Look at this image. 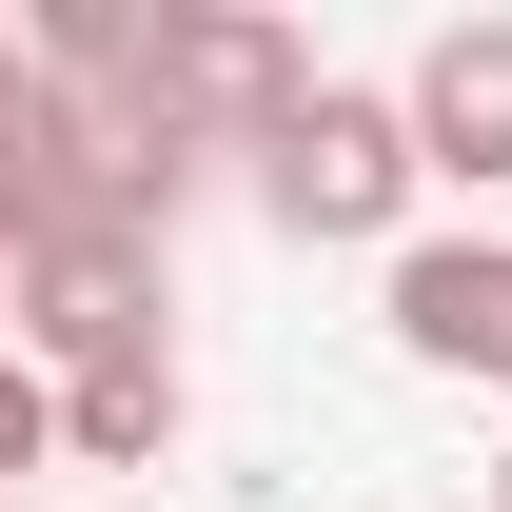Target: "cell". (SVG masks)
Instances as JSON below:
<instances>
[{
    "label": "cell",
    "mask_w": 512,
    "mask_h": 512,
    "mask_svg": "<svg viewBox=\"0 0 512 512\" xmlns=\"http://www.w3.org/2000/svg\"><path fill=\"white\" fill-rule=\"evenodd\" d=\"M375 316H394L414 375L512 394V237H394V256H375Z\"/></svg>",
    "instance_id": "277c9868"
},
{
    "label": "cell",
    "mask_w": 512,
    "mask_h": 512,
    "mask_svg": "<svg viewBox=\"0 0 512 512\" xmlns=\"http://www.w3.org/2000/svg\"><path fill=\"white\" fill-rule=\"evenodd\" d=\"M414 119H394V79H316L296 119L256 138V217L276 237H316V256H394L414 237Z\"/></svg>",
    "instance_id": "7a4b0ae2"
},
{
    "label": "cell",
    "mask_w": 512,
    "mask_h": 512,
    "mask_svg": "<svg viewBox=\"0 0 512 512\" xmlns=\"http://www.w3.org/2000/svg\"><path fill=\"white\" fill-rule=\"evenodd\" d=\"M296 99H316L296 20H237V0H138V60H119V138H138V158L217 178V158H256Z\"/></svg>",
    "instance_id": "6da1fadb"
},
{
    "label": "cell",
    "mask_w": 512,
    "mask_h": 512,
    "mask_svg": "<svg viewBox=\"0 0 512 512\" xmlns=\"http://www.w3.org/2000/svg\"><path fill=\"white\" fill-rule=\"evenodd\" d=\"M0 512H40V493H0Z\"/></svg>",
    "instance_id": "30bf717a"
},
{
    "label": "cell",
    "mask_w": 512,
    "mask_h": 512,
    "mask_svg": "<svg viewBox=\"0 0 512 512\" xmlns=\"http://www.w3.org/2000/svg\"><path fill=\"white\" fill-rule=\"evenodd\" d=\"M20 473H60V394H40L20 355H0V493H20Z\"/></svg>",
    "instance_id": "52a82bcc"
},
{
    "label": "cell",
    "mask_w": 512,
    "mask_h": 512,
    "mask_svg": "<svg viewBox=\"0 0 512 512\" xmlns=\"http://www.w3.org/2000/svg\"><path fill=\"white\" fill-rule=\"evenodd\" d=\"M493 512H512V453H493Z\"/></svg>",
    "instance_id": "9c48e42d"
},
{
    "label": "cell",
    "mask_w": 512,
    "mask_h": 512,
    "mask_svg": "<svg viewBox=\"0 0 512 512\" xmlns=\"http://www.w3.org/2000/svg\"><path fill=\"white\" fill-rule=\"evenodd\" d=\"M178 434H197L178 355H138V375H60V473H178Z\"/></svg>",
    "instance_id": "8992f818"
},
{
    "label": "cell",
    "mask_w": 512,
    "mask_h": 512,
    "mask_svg": "<svg viewBox=\"0 0 512 512\" xmlns=\"http://www.w3.org/2000/svg\"><path fill=\"white\" fill-rule=\"evenodd\" d=\"M178 296H158V237H20L0 256V355L60 394V375H138V355H178Z\"/></svg>",
    "instance_id": "3957f363"
},
{
    "label": "cell",
    "mask_w": 512,
    "mask_h": 512,
    "mask_svg": "<svg viewBox=\"0 0 512 512\" xmlns=\"http://www.w3.org/2000/svg\"><path fill=\"white\" fill-rule=\"evenodd\" d=\"M0 119H20V0H0Z\"/></svg>",
    "instance_id": "ba28073f"
},
{
    "label": "cell",
    "mask_w": 512,
    "mask_h": 512,
    "mask_svg": "<svg viewBox=\"0 0 512 512\" xmlns=\"http://www.w3.org/2000/svg\"><path fill=\"white\" fill-rule=\"evenodd\" d=\"M394 119H414V178H453V197H512V20H493V0L414 40Z\"/></svg>",
    "instance_id": "5b68a950"
}]
</instances>
